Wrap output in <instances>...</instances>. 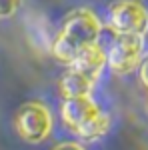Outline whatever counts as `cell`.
<instances>
[{
  "instance_id": "13",
  "label": "cell",
  "mask_w": 148,
  "mask_h": 150,
  "mask_svg": "<svg viewBox=\"0 0 148 150\" xmlns=\"http://www.w3.org/2000/svg\"><path fill=\"white\" fill-rule=\"evenodd\" d=\"M54 150H84V148L76 142H64V144H58Z\"/></svg>"
},
{
  "instance_id": "5",
  "label": "cell",
  "mask_w": 148,
  "mask_h": 150,
  "mask_svg": "<svg viewBox=\"0 0 148 150\" xmlns=\"http://www.w3.org/2000/svg\"><path fill=\"white\" fill-rule=\"evenodd\" d=\"M96 114H100V106L92 96H74V98H64L60 106V116L62 122L70 130H78L82 124L92 120Z\"/></svg>"
},
{
  "instance_id": "9",
  "label": "cell",
  "mask_w": 148,
  "mask_h": 150,
  "mask_svg": "<svg viewBox=\"0 0 148 150\" xmlns=\"http://www.w3.org/2000/svg\"><path fill=\"white\" fill-rule=\"evenodd\" d=\"M110 126H112L110 116L104 114V112H100V114L94 116L92 120H88L86 124H82L74 134H76L82 142H96V140L102 138L104 134H108Z\"/></svg>"
},
{
  "instance_id": "11",
  "label": "cell",
  "mask_w": 148,
  "mask_h": 150,
  "mask_svg": "<svg viewBox=\"0 0 148 150\" xmlns=\"http://www.w3.org/2000/svg\"><path fill=\"white\" fill-rule=\"evenodd\" d=\"M20 0H0V18H10L18 10Z\"/></svg>"
},
{
  "instance_id": "10",
  "label": "cell",
  "mask_w": 148,
  "mask_h": 150,
  "mask_svg": "<svg viewBox=\"0 0 148 150\" xmlns=\"http://www.w3.org/2000/svg\"><path fill=\"white\" fill-rule=\"evenodd\" d=\"M80 48L72 42V40H68L64 34H58L56 38H54V44H52V56L56 58L58 62H64V64H72V60L78 56Z\"/></svg>"
},
{
  "instance_id": "8",
  "label": "cell",
  "mask_w": 148,
  "mask_h": 150,
  "mask_svg": "<svg viewBox=\"0 0 148 150\" xmlns=\"http://www.w3.org/2000/svg\"><path fill=\"white\" fill-rule=\"evenodd\" d=\"M60 92L64 98H74V96H90L94 80H90L88 76H84L82 72L74 68H68L58 80Z\"/></svg>"
},
{
  "instance_id": "4",
  "label": "cell",
  "mask_w": 148,
  "mask_h": 150,
  "mask_svg": "<svg viewBox=\"0 0 148 150\" xmlns=\"http://www.w3.org/2000/svg\"><path fill=\"white\" fill-rule=\"evenodd\" d=\"M100 32H102V24L98 20V16L88 8H76L68 12L60 28V34L72 40L80 50L92 44H98Z\"/></svg>"
},
{
  "instance_id": "6",
  "label": "cell",
  "mask_w": 148,
  "mask_h": 150,
  "mask_svg": "<svg viewBox=\"0 0 148 150\" xmlns=\"http://www.w3.org/2000/svg\"><path fill=\"white\" fill-rule=\"evenodd\" d=\"M108 66V58H106V50L98 46V44H92V46H86L78 52V56L72 60L70 68L82 72L84 76H88L90 80H98L102 70Z\"/></svg>"
},
{
  "instance_id": "3",
  "label": "cell",
  "mask_w": 148,
  "mask_h": 150,
  "mask_svg": "<svg viewBox=\"0 0 148 150\" xmlns=\"http://www.w3.org/2000/svg\"><path fill=\"white\" fill-rule=\"evenodd\" d=\"M14 124H16V132L20 134L22 140L30 142V144H38L48 138V134L52 130V116L44 104L26 102L16 112Z\"/></svg>"
},
{
  "instance_id": "7",
  "label": "cell",
  "mask_w": 148,
  "mask_h": 150,
  "mask_svg": "<svg viewBox=\"0 0 148 150\" xmlns=\"http://www.w3.org/2000/svg\"><path fill=\"white\" fill-rule=\"evenodd\" d=\"M26 36L32 48H36L38 52H52V44H54L56 36L52 34V28L44 16L30 14L26 18Z\"/></svg>"
},
{
  "instance_id": "12",
  "label": "cell",
  "mask_w": 148,
  "mask_h": 150,
  "mask_svg": "<svg viewBox=\"0 0 148 150\" xmlns=\"http://www.w3.org/2000/svg\"><path fill=\"white\" fill-rule=\"evenodd\" d=\"M138 78H140V84L142 88L148 92V52L142 56L140 64H138Z\"/></svg>"
},
{
  "instance_id": "2",
  "label": "cell",
  "mask_w": 148,
  "mask_h": 150,
  "mask_svg": "<svg viewBox=\"0 0 148 150\" xmlns=\"http://www.w3.org/2000/svg\"><path fill=\"white\" fill-rule=\"evenodd\" d=\"M142 56H144V36L138 34H116V38L106 50L108 68L120 76L138 70Z\"/></svg>"
},
{
  "instance_id": "1",
  "label": "cell",
  "mask_w": 148,
  "mask_h": 150,
  "mask_svg": "<svg viewBox=\"0 0 148 150\" xmlns=\"http://www.w3.org/2000/svg\"><path fill=\"white\" fill-rule=\"evenodd\" d=\"M106 22L116 34H138L148 32V8L140 0H114L108 6Z\"/></svg>"
}]
</instances>
